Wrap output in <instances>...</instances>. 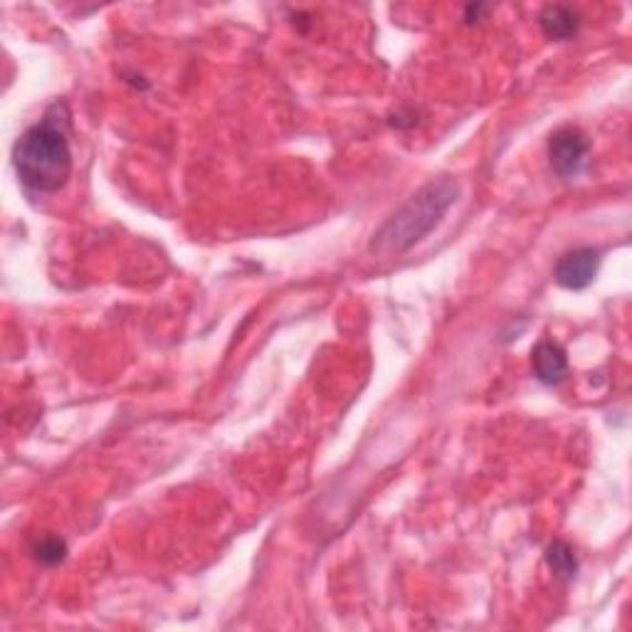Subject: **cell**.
Segmentation results:
<instances>
[{"instance_id": "7a4b0ae2", "label": "cell", "mask_w": 632, "mask_h": 632, "mask_svg": "<svg viewBox=\"0 0 632 632\" xmlns=\"http://www.w3.org/2000/svg\"><path fill=\"white\" fill-rule=\"evenodd\" d=\"M460 196V183L450 176L435 178L407 198L401 210L375 230L371 240V250L379 254H401L423 242L431 232L440 226L445 213L453 208V203Z\"/></svg>"}, {"instance_id": "5b68a950", "label": "cell", "mask_w": 632, "mask_h": 632, "mask_svg": "<svg viewBox=\"0 0 632 632\" xmlns=\"http://www.w3.org/2000/svg\"><path fill=\"white\" fill-rule=\"evenodd\" d=\"M532 366L538 383L558 385L568 375V356L560 344L544 339L532 349Z\"/></svg>"}, {"instance_id": "3957f363", "label": "cell", "mask_w": 632, "mask_h": 632, "mask_svg": "<svg viewBox=\"0 0 632 632\" xmlns=\"http://www.w3.org/2000/svg\"><path fill=\"white\" fill-rule=\"evenodd\" d=\"M590 151L588 137L578 127L558 129L548 139V163L558 178H576L584 168L586 156Z\"/></svg>"}, {"instance_id": "52a82bcc", "label": "cell", "mask_w": 632, "mask_h": 632, "mask_svg": "<svg viewBox=\"0 0 632 632\" xmlns=\"http://www.w3.org/2000/svg\"><path fill=\"white\" fill-rule=\"evenodd\" d=\"M546 564L560 580H574L578 574V558L566 542H554L546 548Z\"/></svg>"}, {"instance_id": "277c9868", "label": "cell", "mask_w": 632, "mask_h": 632, "mask_svg": "<svg viewBox=\"0 0 632 632\" xmlns=\"http://www.w3.org/2000/svg\"><path fill=\"white\" fill-rule=\"evenodd\" d=\"M600 250L584 244V248H574L564 252L554 268V280L558 287H564L568 292H580L586 290L590 282L596 280V274L600 270Z\"/></svg>"}, {"instance_id": "ba28073f", "label": "cell", "mask_w": 632, "mask_h": 632, "mask_svg": "<svg viewBox=\"0 0 632 632\" xmlns=\"http://www.w3.org/2000/svg\"><path fill=\"white\" fill-rule=\"evenodd\" d=\"M30 554L43 566H57L67 558V544L59 536H40L30 546Z\"/></svg>"}, {"instance_id": "8992f818", "label": "cell", "mask_w": 632, "mask_h": 632, "mask_svg": "<svg viewBox=\"0 0 632 632\" xmlns=\"http://www.w3.org/2000/svg\"><path fill=\"white\" fill-rule=\"evenodd\" d=\"M580 13L568 6H546L538 15V25H542V33L548 40H556V43H566V40H574L580 33Z\"/></svg>"}, {"instance_id": "6da1fadb", "label": "cell", "mask_w": 632, "mask_h": 632, "mask_svg": "<svg viewBox=\"0 0 632 632\" xmlns=\"http://www.w3.org/2000/svg\"><path fill=\"white\" fill-rule=\"evenodd\" d=\"M20 183L35 193H57L73 173V149L67 137L65 107L55 105L37 124L28 127L13 146Z\"/></svg>"}]
</instances>
